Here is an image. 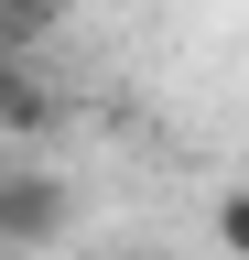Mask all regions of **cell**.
Returning <instances> with one entry per match:
<instances>
[{
  "label": "cell",
  "mask_w": 249,
  "mask_h": 260,
  "mask_svg": "<svg viewBox=\"0 0 249 260\" xmlns=\"http://www.w3.org/2000/svg\"><path fill=\"white\" fill-rule=\"evenodd\" d=\"M65 217H76L65 174H44L33 152H11V174H0V249H44Z\"/></svg>",
  "instance_id": "1"
},
{
  "label": "cell",
  "mask_w": 249,
  "mask_h": 260,
  "mask_svg": "<svg viewBox=\"0 0 249 260\" xmlns=\"http://www.w3.org/2000/svg\"><path fill=\"white\" fill-rule=\"evenodd\" d=\"M0 130H11V152H33L54 130V87L33 76V54H0Z\"/></svg>",
  "instance_id": "2"
},
{
  "label": "cell",
  "mask_w": 249,
  "mask_h": 260,
  "mask_svg": "<svg viewBox=\"0 0 249 260\" xmlns=\"http://www.w3.org/2000/svg\"><path fill=\"white\" fill-rule=\"evenodd\" d=\"M87 0H0V54H44Z\"/></svg>",
  "instance_id": "3"
},
{
  "label": "cell",
  "mask_w": 249,
  "mask_h": 260,
  "mask_svg": "<svg viewBox=\"0 0 249 260\" xmlns=\"http://www.w3.org/2000/svg\"><path fill=\"white\" fill-rule=\"evenodd\" d=\"M217 249H228V260H249V184H228V195H217Z\"/></svg>",
  "instance_id": "4"
},
{
  "label": "cell",
  "mask_w": 249,
  "mask_h": 260,
  "mask_svg": "<svg viewBox=\"0 0 249 260\" xmlns=\"http://www.w3.org/2000/svg\"><path fill=\"white\" fill-rule=\"evenodd\" d=\"M109 260H173V249H109Z\"/></svg>",
  "instance_id": "5"
},
{
  "label": "cell",
  "mask_w": 249,
  "mask_h": 260,
  "mask_svg": "<svg viewBox=\"0 0 249 260\" xmlns=\"http://www.w3.org/2000/svg\"><path fill=\"white\" fill-rule=\"evenodd\" d=\"M0 260H44V249H0Z\"/></svg>",
  "instance_id": "6"
}]
</instances>
